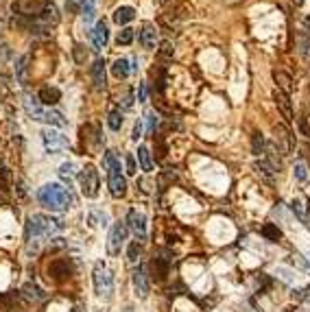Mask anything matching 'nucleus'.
<instances>
[{
	"mask_svg": "<svg viewBox=\"0 0 310 312\" xmlns=\"http://www.w3.org/2000/svg\"><path fill=\"white\" fill-rule=\"evenodd\" d=\"M37 199L44 207H48L50 212H64V210L72 207V194L59 184H46L37 192Z\"/></svg>",
	"mask_w": 310,
	"mask_h": 312,
	"instance_id": "1",
	"label": "nucleus"
},
{
	"mask_svg": "<svg viewBox=\"0 0 310 312\" xmlns=\"http://www.w3.org/2000/svg\"><path fill=\"white\" fill-rule=\"evenodd\" d=\"M64 229V221L55 216H44V214H33L27 221V238L29 240H40V238H48L55 231Z\"/></svg>",
	"mask_w": 310,
	"mask_h": 312,
	"instance_id": "2",
	"label": "nucleus"
},
{
	"mask_svg": "<svg viewBox=\"0 0 310 312\" xmlns=\"http://www.w3.org/2000/svg\"><path fill=\"white\" fill-rule=\"evenodd\" d=\"M105 166H107V175H110V192L112 197L120 199L127 194V181L120 173V162L116 160L114 151H107L105 153Z\"/></svg>",
	"mask_w": 310,
	"mask_h": 312,
	"instance_id": "3",
	"label": "nucleus"
},
{
	"mask_svg": "<svg viewBox=\"0 0 310 312\" xmlns=\"http://www.w3.org/2000/svg\"><path fill=\"white\" fill-rule=\"evenodd\" d=\"M94 291L103 299H112V295H114V277L100 262L94 269Z\"/></svg>",
	"mask_w": 310,
	"mask_h": 312,
	"instance_id": "4",
	"label": "nucleus"
},
{
	"mask_svg": "<svg viewBox=\"0 0 310 312\" xmlns=\"http://www.w3.org/2000/svg\"><path fill=\"white\" fill-rule=\"evenodd\" d=\"M79 186H81V192H83V197H88V199H94L96 194H98V173H96V168L92 166V164H88L81 173H79Z\"/></svg>",
	"mask_w": 310,
	"mask_h": 312,
	"instance_id": "5",
	"label": "nucleus"
},
{
	"mask_svg": "<svg viewBox=\"0 0 310 312\" xmlns=\"http://www.w3.org/2000/svg\"><path fill=\"white\" fill-rule=\"evenodd\" d=\"M42 140H44V146H46V151H48V153H59V151L68 149L66 136H61L59 131L50 129V127L42 131Z\"/></svg>",
	"mask_w": 310,
	"mask_h": 312,
	"instance_id": "6",
	"label": "nucleus"
},
{
	"mask_svg": "<svg viewBox=\"0 0 310 312\" xmlns=\"http://www.w3.org/2000/svg\"><path fill=\"white\" fill-rule=\"evenodd\" d=\"M125 240H127V225L125 223H116L112 227V231H110V240H107V249H110V253L118 255Z\"/></svg>",
	"mask_w": 310,
	"mask_h": 312,
	"instance_id": "7",
	"label": "nucleus"
},
{
	"mask_svg": "<svg viewBox=\"0 0 310 312\" xmlns=\"http://www.w3.org/2000/svg\"><path fill=\"white\" fill-rule=\"evenodd\" d=\"M273 134H275V144H277V149H280L284 155H289L293 149H295V138H293V134L284 127V124H275V127H273Z\"/></svg>",
	"mask_w": 310,
	"mask_h": 312,
	"instance_id": "8",
	"label": "nucleus"
},
{
	"mask_svg": "<svg viewBox=\"0 0 310 312\" xmlns=\"http://www.w3.org/2000/svg\"><path fill=\"white\" fill-rule=\"evenodd\" d=\"M46 3L48 0H18V3H13V11H18L20 15H35L37 18Z\"/></svg>",
	"mask_w": 310,
	"mask_h": 312,
	"instance_id": "9",
	"label": "nucleus"
},
{
	"mask_svg": "<svg viewBox=\"0 0 310 312\" xmlns=\"http://www.w3.org/2000/svg\"><path fill=\"white\" fill-rule=\"evenodd\" d=\"M138 40H140L142 48L153 50L155 44H158V29H155L151 22H144V24L140 27V33H138Z\"/></svg>",
	"mask_w": 310,
	"mask_h": 312,
	"instance_id": "10",
	"label": "nucleus"
},
{
	"mask_svg": "<svg viewBox=\"0 0 310 312\" xmlns=\"http://www.w3.org/2000/svg\"><path fill=\"white\" fill-rule=\"evenodd\" d=\"M127 223H129V227L136 231V236L140 238V240L146 238V218H144L142 212H138V210H129Z\"/></svg>",
	"mask_w": 310,
	"mask_h": 312,
	"instance_id": "11",
	"label": "nucleus"
},
{
	"mask_svg": "<svg viewBox=\"0 0 310 312\" xmlns=\"http://www.w3.org/2000/svg\"><path fill=\"white\" fill-rule=\"evenodd\" d=\"M37 22H40V27H55L57 22H59V11H57V7H55V3L53 0H48L46 3V7L42 9V13L37 15Z\"/></svg>",
	"mask_w": 310,
	"mask_h": 312,
	"instance_id": "12",
	"label": "nucleus"
},
{
	"mask_svg": "<svg viewBox=\"0 0 310 312\" xmlns=\"http://www.w3.org/2000/svg\"><path fill=\"white\" fill-rule=\"evenodd\" d=\"M24 109H27V114L31 116L33 120H44V116H46V109L42 107V103H40V98H35V96H31V94H27L24 96Z\"/></svg>",
	"mask_w": 310,
	"mask_h": 312,
	"instance_id": "13",
	"label": "nucleus"
},
{
	"mask_svg": "<svg viewBox=\"0 0 310 312\" xmlns=\"http://www.w3.org/2000/svg\"><path fill=\"white\" fill-rule=\"evenodd\" d=\"M131 284H134V291H136V295L140 299H144L146 295H149V282H146V275H144V271L140 267H138L134 271V275H131Z\"/></svg>",
	"mask_w": 310,
	"mask_h": 312,
	"instance_id": "14",
	"label": "nucleus"
},
{
	"mask_svg": "<svg viewBox=\"0 0 310 312\" xmlns=\"http://www.w3.org/2000/svg\"><path fill=\"white\" fill-rule=\"evenodd\" d=\"M273 100H275V105H277V109L282 112V116L286 120H293V107H291V100H289V94H284L282 90H273Z\"/></svg>",
	"mask_w": 310,
	"mask_h": 312,
	"instance_id": "15",
	"label": "nucleus"
},
{
	"mask_svg": "<svg viewBox=\"0 0 310 312\" xmlns=\"http://www.w3.org/2000/svg\"><path fill=\"white\" fill-rule=\"evenodd\" d=\"M168 269H170V260L166 258V255H158V258H153V262H151V271H153V277L158 279V282L166 279Z\"/></svg>",
	"mask_w": 310,
	"mask_h": 312,
	"instance_id": "16",
	"label": "nucleus"
},
{
	"mask_svg": "<svg viewBox=\"0 0 310 312\" xmlns=\"http://www.w3.org/2000/svg\"><path fill=\"white\" fill-rule=\"evenodd\" d=\"M107 40H110V29H107L105 22H98L94 31H92V44H94L96 50H100V48H105Z\"/></svg>",
	"mask_w": 310,
	"mask_h": 312,
	"instance_id": "17",
	"label": "nucleus"
},
{
	"mask_svg": "<svg viewBox=\"0 0 310 312\" xmlns=\"http://www.w3.org/2000/svg\"><path fill=\"white\" fill-rule=\"evenodd\" d=\"M48 273L55 279H66V277H70V273H72V264L68 262V260H55V262L50 264Z\"/></svg>",
	"mask_w": 310,
	"mask_h": 312,
	"instance_id": "18",
	"label": "nucleus"
},
{
	"mask_svg": "<svg viewBox=\"0 0 310 312\" xmlns=\"http://www.w3.org/2000/svg\"><path fill=\"white\" fill-rule=\"evenodd\" d=\"M92 81H94L96 90L105 88V61L103 59H96L94 66H92Z\"/></svg>",
	"mask_w": 310,
	"mask_h": 312,
	"instance_id": "19",
	"label": "nucleus"
},
{
	"mask_svg": "<svg viewBox=\"0 0 310 312\" xmlns=\"http://www.w3.org/2000/svg\"><path fill=\"white\" fill-rule=\"evenodd\" d=\"M37 98H40V103L44 105H57L59 103V98H61V92L57 88H42L40 90V94H37Z\"/></svg>",
	"mask_w": 310,
	"mask_h": 312,
	"instance_id": "20",
	"label": "nucleus"
},
{
	"mask_svg": "<svg viewBox=\"0 0 310 312\" xmlns=\"http://www.w3.org/2000/svg\"><path fill=\"white\" fill-rule=\"evenodd\" d=\"M136 18V11H134V7H118V9L114 11V22L116 24H129L131 20Z\"/></svg>",
	"mask_w": 310,
	"mask_h": 312,
	"instance_id": "21",
	"label": "nucleus"
},
{
	"mask_svg": "<svg viewBox=\"0 0 310 312\" xmlns=\"http://www.w3.org/2000/svg\"><path fill=\"white\" fill-rule=\"evenodd\" d=\"M273 81L277 83V90H282L284 94H289V92L293 90V79L284 72V70H273Z\"/></svg>",
	"mask_w": 310,
	"mask_h": 312,
	"instance_id": "22",
	"label": "nucleus"
},
{
	"mask_svg": "<svg viewBox=\"0 0 310 312\" xmlns=\"http://www.w3.org/2000/svg\"><path fill=\"white\" fill-rule=\"evenodd\" d=\"M27 74H29V55H22L15 64V79L20 85H27Z\"/></svg>",
	"mask_w": 310,
	"mask_h": 312,
	"instance_id": "23",
	"label": "nucleus"
},
{
	"mask_svg": "<svg viewBox=\"0 0 310 312\" xmlns=\"http://www.w3.org/2000/svg\"><path fill=\"white\" fill-rule=\"evenodd\" d=\"M129 72H131V68H129V61H127V59H116V61H114L112 74L116 76V79H127Z\"/></svg>",
	"mask_w": 310,
	"mask_h": 312,
	"instance_id": "24",
	"label": "nucleus"
},
{
	"mask_svg": "<svg viewBox=\"0 0 310 312\" xmlns=\"http://www.w3.org/2000/svg\"><path fill=\"white\" fill-rule=\"evenodd\" d=\"M138 162H140V168L144 173H151L153 170V160H151V151L146 146H140L138 149Z\"/></svg>",
	"mask_w": 310,
	"mask_h": 312,
	"instance_id": "25",
	"label": "nucleus"
},
{
	"mask_svg": "<svg viewBox=\"0 0 310 312\" xmlns=\"http://www.w3.org/2000/svg\"><path fill=\"white\" fill-rule=\"evenodd\" d=\"M81 7V13H83V20L85 22H92L96 15V7H94V0H76Z\"/></svg>",
	"mask_w": 310,
	"mask_h": 312,
	"instance_id": "26",
	"label": "nucleus"
},
{
	"mask_svg": "<svg viewBox=\"0 0 310 312\" xmlns=\"http://www.w3.org/2000/svg\"><path fill=\"white\" fill-rule=\"evenodd\" d=\"M258 173L267 179V181H273V175H275V168H273V164H269L267 160H260V162H255V166H253Z\"/></svg>",
	"mask_w": 310,
	"mask_h": 312,
	"instance_id": "27",
	"label": "nucleus"
},
{
	"mask_svg": "<svg viewBox=\"0 0 310 312\" xmlns=\"http://www.w3.org/2000/svg\"><path fill=\"white\" fill-rule=\"evenodd\" d=\"M44 122H46V124H50V127H66V124H68L64 116H61L59 112H53V109H48V112H46Z\"/></svg>",
	"mask_w": 310,
	"mask_h": 312,
	"instance_id": "28",
	"label": "nucleus"
},
{
	"mask_svg": "<svg viewBox=\"0 0 310 312\" xmlns=\"http://www.w3.org/2000/svg\"><path fill=\"white\" fill-rule=\"evenodd\" d=\"M59 175H61V179H64V181H68V188H70V181L76 177L74 164H72V162H64V164L59 166Z\"/></svg>",
	"mask_w": 310,
	"mask_h": 312,
	"instance_id": "29",
	"label": "nucleus"
},
{
	"mask_svg": "<svg viewBox=\"0 0 310 312\" xmlns=\"http://www.w3.org/2000/svg\"><path fill=\"white\" fill-rule=\"evenodd\" d=\"M260 233H262V236H265L267 240H273V243H275V240H280V238H282V229L277 227V225H273V223H267L265 227L260 229Z\"/></svg>",
	"mask_w": 310,
	"mask_h": 312,
	"instance_id": "30",
	"label": "nucleus"
},
{
	"mask_svg": "<svg viewBox=\"0 0 310 312\" xmlns=\"http://www.w3.org/2000/svg\"><path fill=\"white\" fill-rule=\"evenodd\" d=\"M88 221H90L92 227H107V214L98 212V210H90Z\"/></svg>",
	"mask_w": 310,
	"mask_h": 312,
	"instance_id": "31",
	"label": "nucleus"
},
{
	"mask_svg": "<svg viewBox=\"0 0 310 312\" xmlns=\"http://www.w3.org/2000/svg\"><path fill=\"white\" fill-rule=\"evenodd\" d=\"M291 207H293V212H295L301 221H306L308 223V212H306V201L304 199H295L291 203Z\"/></svg>",
	"mask_w": 310,
	"mask_h": 312,
	"instance_id": "32",
	"label": "nucleus"
},
{
	"mask_svg": "<svg viewBox=\"0 0 310 312\" xmlns=\"http://www.w3.org/2000/svg\"><path fill=\"white\" fill-rule=\"evenodd\" d=\"M107 124H110L112 131H118V129L122 127V114L118 112V109L110 112V116H107Z\"/></svg>",
	"mask_w": 310,
	"mask_h": 312,
	"instance_id": "33",
	"label": "nucleus"
},
{
	"mask_svg": "<svg viewBox=\"0 0 310 312\" xmlns=\"http://www.w3.org/2000/svg\"><path fill=\"white\" fill-rule=\"evenodd\" d=\"M251 149H253V155L265 153V138H262V134H258V131H255L251 138Z\"/></svg>",
	"mask_w": 310,
	"mask_h": 312,
	"instance_id": "34",
	"label": "nucleus"
},
{
	"mask_svg": "<svg viewBox=\"0 0 310 312\" xmlns=\"http://www.w3.org/2000/svg\"><path fill=\"white\" fill-rule=\"evenodd\" d=\"M131 40H134V29H127V27L120 31L118 37H116L118 46H127V44H131Z\"/></svg>",
	"mask_w": 310,
	"mask_h": 312,
	"instance_id": "35",
	"label": "nucleus"
},
{
	"mask_svg": "<svg viewBox=\"0 0 310 312\" xmlns=\"http://www.w3.org/2000/svg\"><path fill=\"white\" fill-rule=\"evenodd\" d=\"M0 188L3 190L11 188V170L9 168H0Z\"/></svg>",
	"mask_w": 310,
	"mask_h": 312,
	"instance_id": "36",
	"label": "nucleus"
},
{
	"mask_svg": "<svg viewBox=\"0 0 310 312\" xmlns=\"http://www.w3.org/2000/svg\"><path fill=\"white\" fill-rule=\"evenodd\" d=\"M293 175H295L297 181H306V177H308V173H306V164H304V162H297L295 168H293Z\"/></svg>",
	"mask_w": 310,
	"mask_h": 312,
	"instance_id": "37",
	"label": "nucleus"
},
{
	"mask_svg": "<svg viewBox=\"0 0 310 312\" xmlns=\"http://www.w3.org/2000/svg\"><path fill=\"white\" fill-rule=\"evenodd\" d=\"M160 55H162L164 59H170V57L175 55V46L170 44V42H162V44H160Z\"/></svg>",
	"mask_w": 310,
	"mask_h": 312,
	"instance_id": "38",
	"label": "nucleus"
},
{
	"mask_svg": "<svg viewBox=\"0 0 310 312\" xmlns=\"http://www.w3.org/2000/svg\"><path fill=\"white\" fill-rule=\"evenodd\" d=\"M24 293H27V297H29V299H42V297H44L40 288L33 286V284H27V286H24Z\"/></svg>",
	"mask_w": 310,
	"mask_h": 312,
	"instance_id": "39",
	"label": "nucleus"
},
{
	"mask_svg": "<svg viewBox=\"0 0 310 312\" xmlns=\"http://www.w3.org/2000/svg\"><path fill=\"white\" fill-rule=\"evenodd\" d=\"M127 255H129V262L136 264V262H138V255H140V245H138V243H131Z\"/></svg>",
	"mask_w": 310,
	"mask_h": 312,
	"instance_id": "40",
	"label": "nucleus"
},
{
	"mask_svg": "<svg viewBox=\"0 0 310 312\" xmlns=\"http://www.w3.org/2000/svg\"><path fill=\"white\" fill-rule=\"evenodd\" d=\"M142 131H144V120L138 118L136 124H134V134H131V138H134V142H138V140L142 138Z\"/></svg>",
	"mask_w": 310,
	"mask_h": 312,
	"instance_id": "41",
	"label": "nucleus"
},
{
	"mask_svg": "<svg viewBox=\"0 0 310 312\" xmlns=\"http://www.w3.org/2000/svg\"><path fill=\"white\" fill-rule=\"evenodd\" d=\"M125 164H127V173L129 175H136L138 173V166H136V158L131 153H127V158H125Z\"/></svg>",
	"mask_w": 310,
	"mask_h": 312,
	"instance_id": "42",
	"label": "nucleus"
},
{
	"mask_svg": "<svg viewBox=\"0 0 310 312\" xmlns=\"http://www.w3.org/2000/svg\"><path fill=\"white\" fill-rule=\"evenodd\" d=\"M146 118H149V131H155V127H158V114L149 112L146 114Z\"/></svg>",
	"mask_w": 310,
	"mask_h": 312,
	"instance_id": "43",
	"label": "nucleus"
},
{
	"mask_svg": "<svg viewBox=\"0 0 310 312\" xmlns=\"http://www.w3.org/2000/svg\"><path fill=\"white\" fill-rule=\"evenodd\" d=\"M138 103H146V83H140V90H138Z\"/></svg>",
	"mask_w": 310,
	"mask_h": 312,
	"instance_id": "44",
	"label": "nucleus"
},
{
	"mask_svg": "<svg viewBox=\"0 0 310 312\" xmlns=\"http://www.w3.org/2000/svg\"><path fill=\"white\" fill-rule=\"evenodd\" d=\"M74 55H76V61L81 64V61H83V46H81V44L74 46Z\"/></svg>",
	"mask_w": 310,
	"mask_h": 312,
	"instance_id": "45",
	"label": "nucleus"
},
{
	"mask_svg": "<svg viewBox=\"0 0 310 312\" xmlns=\"http://www.w3.org/2000/svg\"><path fill=\"white\" fill-rule=\"evenodd\" d=\"M293 5H295V7H301V5H304V0H293Z\"/></svg>",
	"mask_w": 310,
	"mask_h": 312,
	"instance_id": "46",
	"label": "nucleus"
}]
</instances>
